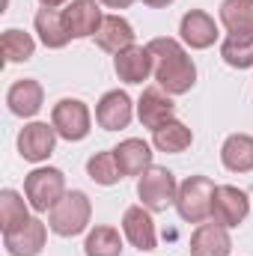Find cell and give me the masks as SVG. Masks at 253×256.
I'll use <instances>...</instances> for the list:
<instances>
[{
	"label": "cell",
	"mask_w": 253,
	"mask_h": 256,
	"mask_svg": "<svg viewBox=\"0 0 253 256\" xmlns=\"http://www.w3.org/2000/svg\"><path fill=\"white\" fill-rule=\"evenodd\" d=\"M86 173H90V179L96 182V185H116L120 179H122V170H120V164H116V155H114V149L110 152H96L90 161H86Z\"/></svg>",
	"instance_id": "obj_28"
},
{
	"label": "cell",
	"mask_w": 253,
	"mask_h": 256,
	"mask_svg": "<svg viewBox=\"0 0 253 256\" xmlns=\"http://www.w3.org/2000/svg\"><path fill=\"white\" fill-rule=\"evenodd\" d=\"M114 68H116L120 80H126V84H143V80L155 72V60H152L149 48L131 45V48L120 51V54L114 57Z\"/></svg>",
	"instance_id": "obj_10"
},
{
	"label": "cell",
	"mask_w": 253,
	"mask_h": 256,
	"mask_svg": "<svg viewBox=\"0 0 253 256\" xmlns=\"http://www.w3.org/2000/svg\"><path fill=\"white\" fill-rule=\"evenodd\" d=\"M250 212V202H248V194L232 188V185H218L214 188V202H212V218L214 224L220 226H238Z\"/></svg>",
	"instance_id": "obj_7"
},
{
	"label": "cell",
	"mask_w": 253,
	"mask_h": 256,
	"mask_svg": "<svg viewBox=\"0 0 253 256\" xmlns=\"http://www.w3.org/2000/svg\"><path fill=\"white\" fill-rule=\"evenodd\" d=\"M39 3H42L45 9H57V6H63L66 0H39Z\"/></svg>",
	"instance_id": "obj_31"
},
{
	"label": "cell",
	"mask_w": 253,
	"mask_h": 256,
	"mask_svg": "<svg viewBox=\"0 0 253 256\" xmlns=\"http://www.w3.org/2000/svg\"><path fill=\"white\" fill-rule=\"evenodd\" d=\"M146 48L155 60V80L161 90H167L170 96H182L196 84V66L176 39H152Z\"/></svg>",
	"instance_id": "obj_1"
},
{
	"label": "cell",
	"mask_w": 253,
	"mask_h": 256,
	"mask_svg": "<svg viewBox=\"0 0 253 256\" xmlns=\"http://www.w3.org/2000/svg\"><path fill=\"white\" fill-rule=\"evenodd\" d=\"M114 155H116V164H120L122 176H143V173L152 167V149H149V143L140 140V137L122 140V143L114 149Z\"/></svg>",
	"instance_id": "obj_19"
},
{
	"label": "cell",
	"mask_w": 253,
	"mask_h": 256,
	"mask_svg": "<svg viewBox=\"0 0 253 256\" xmlns=\"http://www.w3.org/2000/svg\"><path fill=\"white\" fill-rule=\"evenodd\" d=\"M0 51H3V60H6V63H27V60L33 57V51H36V42H33L30 33L12 27V30L3 33Z\"/></svg>",
	"instance_id": "obj_27"
},
{
	"label": "cell",
	"mask_w": 253,
	"mask_h": 256,
	"mask_svg": "<svg viewBox=\"0 0 253 256\" xmlns=\"http://www.w3.org/2000/svg\"><path fill=\"white\" fill-rule=\"evenodd\" d=\"M179 33H182L185 45L196 48V51H202V48L214 45V39H218V24H214V18H212L208 12H202V9H190V12L182 15Z\"/></svg>",
	"instance_id": "obj_13"
},
{
	"label": "cell",
	"mask_w": 253,
	"mask_h": 256,
	"mask_svg": "<svg viewBox=\"0 0 253 256\" xmlns=\"http://www.w3.org/2000/svg\"><path fill=\"white\" fill-rule=\"evenodd\" d=\"M220 21L230 33H250L253 30V0H224Z\"/></svg>",
	"instance_id": "obj_25"
},
{
	"label": "cell",
	"mask_w": 253,
	"mask_h": 256,
	"mask_svg": "<svg viewBox=\"0 0 253 256\" xmlns=\"http://www.w3.org/2000/svg\"><path fill=\"white\" fill-rule=\"evenodd\" d=\"M194 140L190 128L179 120H167L158 128H152V143L158 152H167V155H176V152H185Z\"/></svg>",
	"instance_id": "obj_22"
},
{
	"label": "cell",
	"mask_w": 253,
	"mask_h": 256,
	"mask_svg": "<svg viewBox=\"0 0 253 256\" xmlns=\"http://www.w3.org/2000/svg\"><path fill=\"white\" fill-rule=\"evenodd\" d=\"M36 33L42 39L45 48H66L72 33H68V24H66V15L57 9H39L36 12Z\"/></svg>",
	"instance_id": "obj_20"
},
{
	"label": "cell",
	"mask_w": 253,
	"mask_h": 256,
	"mask_svg": "<svg viewBox=\"0 0 253 256\" xmlns=\"http://www.w3.org/2000/svg\"><path fill=\"white\" fill-rule=\"evenodd\" d=\"M230 232L220 224H200L190 236V256H230Z\"/></svg>",
	"instance_id": "obj_16"
},
{
	"label": "cell",
	"mask_w": 253,
	"mask_h": 256,
	"mask_svg": "<svg viewBox=\"0 0 253 256\" xmlns=\"http://www.w3.org/2000/svg\"><path fill=\"white\" fill-rule=\"evenodd\" d=\"M122 230H126V238L137 248V250H155L158 244V236H155V224L149 218V208L146 206H131L122 214Z\"/></svg>",
	"instance_id": "obj_12"
},
{
	"label": "cell",
	"mask_w": 253,
	"mask_h": 256,
	"mask_svg": "<svg viewBox=\"0 0 253 256\" xmlns=\"http://www.w3.org/2000/svg\"><path fill=\"white\" fill-rule=\"evenodd\" d=\"M24 194H27L30 208H36V212L54 208V206L66 196L63 170H57V167H39V170L27 173V179H24Z\"/></svg>",
	"instance_id": "obj_4"
},
{
	"label": "cell",
	"mask_w": 253,
	"mask_h": 256,
	"mask_svg": "<svg viewBox=\"0 0 253 256\" xmlns=\"http://www.w3.org/2000/svg\"><path fill=\"white\" fill-rule=\"evenodd\" d=\"M6 104L15 116H36L42 108V84L33 78H21L9 86L6 92Z\"/></svg>",
	"instance_id": "obj_18"
},
{
	"label": "cell",
	"mask_w": 253,
	"mask_h": 256,
	"mask_svg": "<svg viewBox=\"0 0 253 256\" xmlns=\"http://www.w3.org/2000/svg\"><path fill=\"white\" fill-rule=\"evenodd\" d=\"M84 254L86 256H122V238L114 226H96L90 230L86 242H84Z\"/></svg>",
	"instance_id": "obj_26"
},
{
	"label": "cell",
	"mask_w": 253,
	"mask_h": 256,
	"mask_svg": "<svg viewBox=\"0 0 253 256\" xmlns=\"http://www.w3.org/2000/svg\"><path fill=\"white\" fill-rule=\"evenodd\" d=\"M54 143H57V128L48 126V122H30L18 134V152H21L24 161H45V158H51Z\"/></svg>",
	"instance_id": "obj_8"
},
{
	"label": "cell",
	"mask_w": 253,
	"mask_h": 256,
	"mask_svg": "<svg viewBox=\"0 0 253 256\" xmlns=\"http://www.w3.org/2000/svg\"><path fill=\"white\" fill-rule=\"evenodd\" d=\"M51 126L68 143L84 140L90 134V108L80 98H60L51 110Z\"/></svg>",
	"instance_id": "obj_6"
},
{
	"label": "cell",
	"mask_w": 253,
	"mask_h": 256,
	"mask_svg": "<svg viewBox=\"0 0 253 256\" xmlns=\"http://www.w3.org/2000/svg\"><path fill=\"white\" fill-rule=\"evenodd\" d=\"M96 120L104 131H120L128 128L131 122V98H128L122 90H110L102 96L98 108H96Z\"/></svg>",
	"instance_id": "obj_14"
},
{
	"label": "cell",
	"mask_w": 253,
	"mask_h": 256,
	"mask_svg": "<svg viewBox=\"0 0 253 256\" xmlns=\"http://www.w3.org/2000/svg\"><path fill=\"white\" fill-rule=\"evenodd\" d=\"M27 206H30V202H24L18 191H12V188L0 191V230H3V236L21 230V226L30 220Z\"/></svg>",
	"instance_id": "obj_23"
},
{
	"label": "cell",
	"mask_w": 253,
	"mask_h": 256,
	"mask_svg": "<svg viewBox=\"0 0 253 256\" xmlns=\"http://www.w3.org/2000/svg\"><path fill=\"white\" fill-rule=\"evenodd\" d=\"M66 24H68V33L72 39H86V36H96L104 15L98 9V0H72L63 9Z\"/></svg>",
	"instance_id": "obj_9"
},
{
	"label": "cell",
	"mask_w": 253,
	"mask_h": 256,
	"mask_svg": "<svg viewBox=\"0 0 253 256\" xmlns=\"http://www.w3.org/2000/svg\"><path fill=\"white\" fill-rule=\"evenodd\" d=\"M220 161L232 173H250L253 170V137L250 134H230L220 146Z\"/></svg>",
	"instance_id": "obj_21"
},
{
	"label": "cell",
	"mask_w": 253,
	"mask_h": 256,
	"mask_svg": "<svg viewBox=\"0 0 253 256\" xmlns=\"http://www.w3.org/2000/svg\"><path fill=\"white\" fill-rule=\"evenodd\" d=\"M96 45L108 54H120L134 45V27L128 24L122 15H104L98 33H96Z\"/></svg>",
	"instance_id": "obj_17"
},
{
	"label": "cell",
	"mask_w": 253,
	"mask_h": 256,
	"mask_svg": "<svg viewBox=\"0 0 253 256\" xmlns=\"http://www.w3.org/2000/svg\"><path fill=\"white\" fill-rule=\"evenodd\" d=\"M102 3H104V6H110V9H128L134 0H102Z\"/></svg>",
	"instance_id": "obj_29"
},
{
	"label": "cell",
	"mask_w": 253,
	"mask_h": 256,
	"mask_svg": "<svg viewBox=\"0 0 253 256\" xmlns=\"http://www.w3.org/2000/svg\"><path fill=\"white\" fill-rule=\"evenodd\" d=\"M146 6H152V9H164V6H170L173 0H143Z\"/></svg>",
	"instance_id": "obj_30"
},
{
	"label": "cell",
	"mask_w": 253,
	"mask_h": 256,
	"mask_svg": "<svg viewBox=\"0 0 253 256\" xmlns=\"http://www.w3.org/2000/svg\"><path fill=\"white\" fill-rule=\"evenodd\" d=\"M90 214H92V206H90V196L84 191H68L51 208V218H48V226L63 236V238H72V236H80L90 224Z\"/></svg>",
	"instance_id": "obj_3"
},
{
	"label": "cell",
	"mask_w": 253,
	"mask_h": 256,
	"mask_svg": "<svg viewBox=\"0 0 253 256\" xmlns=\"http://www.w3.org/2000/svg\"><path fill=\"white\" fill-rule=\"evenodd\" d=\"M212 202H214V182L208 176H188L179 185L176 208H179L182 220L202 224L206 218H212Z\"/></svg>",
	"instance_id": "obj_2"
},
{
	"label": "cell",
	"mask_w": 253,
	"mask_h": 256,
	"mask_svg": "<svg viewBox=\"0 0 253 256\" xmlns=\"http://www.w3.org/2000/svg\"><path fill=\"white\" fill-rule=\"evenodd\" d=\"M176 194H179V185H176V176L167 170V167H149L140 182H137V196L140 202L149 208V212H164L167 206L176 202Z\"/></svg>",
	"instance_id": "obj_5"
},
{
	"label": "cell",
	"mask_w": 253,
	"mask_h": 256,
	"mask_svg": "<svg viewBox=\"0 0 253 256\" xmlns=\"http://www.w3.org/2000/svg\"><path fill=\"white\" fill-rule=\"evenodd\" d=\"M173 110H176V104H173L170 92L161 86H146L137 102V116L146 128H158L161 122L173 120Z\"/></svg>",
	"instance_id": "obj_11"
},
{
	"label": "cell",
	"mask_w": 253,
	"mask_h": 256,
	"mask_svg": "<svg viewBox=\"0 0 253 256\" xmlns=\"http://www.w3.org/2000/svg\"><path fill=\"white\" fill-rule=\"evenodd\" d=\"M45 236H48L45 224L39 218H30L21 230L3 236V244H6V250L12 256H39L42 248H45Z\"/></svg>",
	"instance_id": "obj_15"
},
{
	"label": "cell",
	"mask_w": 253,
	"mask_h": 256,
	"mask_svg": "<svg viewBox=\"0 0 253 256\" xmlns=\"http://www.w3.org/2000/svg\"><path fill=\"white\" fill-rule=\"evenodd\" d=\"M224 63L232 68H250L253 66V30L250 33H230L220 45Z\"/></svg>",
	"instance_id": "obj_24"
}]
</instances>
